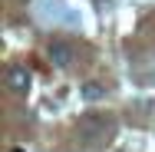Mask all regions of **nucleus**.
I'll return each mask as SVG.
<instances>
[{
  "instance_id": "obj_1",
  "label": "nucleus",
  "mask_w": 155,
  "mask_h": 152,
  "mask_svg": "<svg viewBox=\"0 0 155 152\" xmlns=\"http://www.w3.org/2000/svg\"><path fill=\"white\" fill-rule=\"evenodd\" d=\"M76 132L86 142H102V139H109L116 132V119L109 113H83L79 122H76Z\"/></svg>"
},
{
  "instance_id": "obj_2",
  "label": "nucleus",
  "mask_w": 155,
  "mask_h": 152,
  "mask_svg": "<svg viewBox=\"0 0 155 152\" xmlns=\"http://www.w3.org/2000/svg\"><path fill=\"white\" fill-rule=\"evenodd\" d=\"M46 53H50V60H53V66H60V69H66V66H73V60H76V46H73L69 40H63V36H56V40H50Z\"/></svg>"
},
{
  "instance_id": "obj_3",
  "label": "nucleus",
  "mask_w": 155,
  "mask_h": 152,
  "mask_svg": "<svg viewBox=\"0 0 155 152\" xmlns=\"http://www.w3.org/2000/svg\"><path fill=\"white\" fill-rule=\"evenodd\" d=\"M30 86H33V76H30L27 66H10L7 69V90L13 93V96H27Z\"/></svg>"
},
{
  "instance_id": "obj_4",
  "label": "nucleus",
  "mask_w": 155,
  "mask_h": 152,
  "mask_svg": "<svg viewBox=\"0 0 155 152\" xmlns=\"http://www.w3.org/2000/svg\"><path fill=\"white\" fill-rule=\"evenodd\" d=\"M83 99L86 103H99V99H106V86L102 83H96V79H89V83H83Z\"/></svg>"
}]
</instances>
